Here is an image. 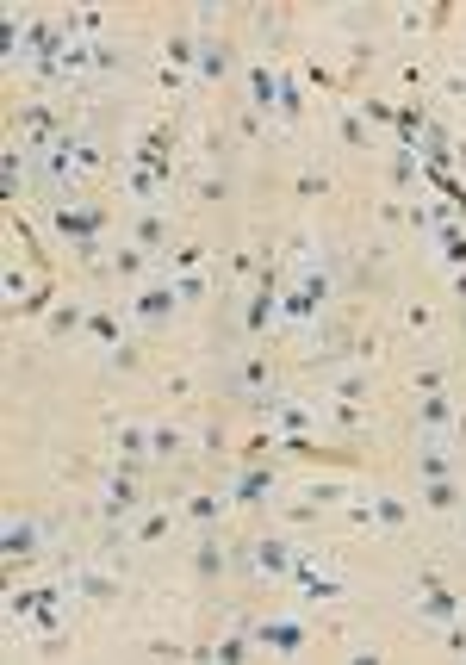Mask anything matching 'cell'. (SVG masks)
<instances>
[{
    "label": "cell",
    "instance_id": "1",
    "mask_svg": "<svg viewBox=\"0 0 466 665\" xmlns=\"http://www.w3.org/2000/svg\"><path fill=\"white\" fill-rule=\"evenodd\" d=\"M224 398H249V404H261V398H274L268 386H274V361L268 355H243V361H230L224 367Z\"/></svg>",
    "mask_w": 466,
    "mask_h": 665
},
{
    "label": "cell",
    "instance_id": "2",
    "mask_svg": "<svg viewBox=\"0 0 466 665\" xmlns=\"http://www.w3.org/2000/svg\"><path fill=\"white\" fill-rule=\"evenodd\" d=\"M293 591H299V603H336L348 585H342V572H336L330 560L299 554V560H293Z\"/></svg>",
    "mask_w": 466,
    "mask_h": 665
},
{
    "label": "cell",
    "instance_id": "3",
    "mask_svg": "<svg viewBox=\"0 0 466 665\" xmlns=\"http://www.w3.org/2000/svg\"><path fill=\"white\" fill-rule=\"evenodd\" d=\"M293 541L286 535H255V547H249V566H255V578H268V585H280V578H293Z\"/></svg>",
    "mask_w": 466,
    "mask_h": 665
},
{
    "label": "cell",
    "instance_id": "4",
    "mask_svg": "<svg viewBox=\"0 0 466 665\" xmlns=\"http://www.w3.org/2000/svg\"><path fill=\"white\" fill-rule=\"evenodd\" d=\"M131 311H137V324H143V330H162L168 317L181 311V293H174V280H150V286H137Z\"/></svg>",
    "mask_w": 466,
    "mask_h": 665
},
{
    "label": "cell",
    "instance_id": "5",
    "mask_svg": "<svg viewBox=\"0 0 466 665\" xmlns=\"http://www.w3.org/2000/svg\"><path fill=\"white\" fill-rule=\"evenodd\" d=\"M417 610H423L429 622H442V628H454V622H460V603H454V591H448L435 572H423V578H417Z\"/></svg>",
    "mask_w": 466,
    "mask_h": 665
},
{
    "label": "cell",
    "instance_id": "6",
    "mask_svg": "<svg viewBox=\"0 0 466 665\" xmlns=\"http://www.w3.org/2000/svg\"><path fill=\"white\" fill-rule=\"evenodd\" d=\"M255 647H261V653H286V659H293V653H305V628H299L293 616L261 622V628H255Z\"/></svg>",
    "mask_w": 466,
    "mask_h": 665
},
{
    "label": "cell",
    "instance_id": "7",
    "mask_svg": "<svg viewBox=\"0 0 466 665\" xmlns=\"http://www.w3.org/2000/svg\"><path fill=\"white\" fill-rule=\"evenodd\" d=\"M143 504V491H137V479L131 473H119V479H106V491H100V516L106 523H125V516Z\"/></svg>",
    "mask_w": 466,
    "mask_h": 665
},
{
    "label": "cell",
    "instance_id": "8",
    "mask_svg": "<svg viewBox=\"0 0 466 665\" xmlns=\"http://www.w3.org/2000/svg\"><path fill=\"white\" fill-rule=\"evenodd\" d=\"M367 491H373V535H404L411 504H404L398 491H380V485H367Z\"/></svg>",
    "mask_w": 466,
    "mask_h": 665
},
{
    "label": "cell",
    "instance_id": "9",
    "mask_svg": "<svg viewBox=\"0 0 466 665\" xmlns=\"http://www.w3.org/2000/svg\"><path fill=\"white\" fill-rule=\"evenodd\" d=\"M417 498H423V510H435V516H460V504H466V485L448 473V479H423L417 485Z\"/></svg>",
    "mask_w": 466,
    "mask_h": 665
},
{
    "label": "cell",
    "instance_id": "10",
    "mask_svg": "<svg viewBox=\"0 0 466 665\" xmlns=\"http://www.w3.org/2000/svg\"><path fill=\"white\" fill-rule=\"evenodd\" d=\"M280 317V286H268V280H255V293H249V311H243V330L249 336H261Z\"/></svg>",
    "mask_w": 466,
    "mask_h": 665
},
{
    "label": "cell",
    "instance_id": "11",
    "mask_svg": "<svg viewBox=\"0 0 466 665\" xmlns=\"http://www.w3.org/2000/svg\"><path fill=\"white\" fill-rule=\"evenodd\" d=\"M274 498H280V473L274 467L268 473L255 467V473H243L237 485H230V504H274Z\"/></svg>",
    "mask_w": 466,
    "mask_h": 665
},
{
    "label": "cell",
    "instance_id": "12",
    "mask_svg": "<svg viewBox=\"0 0 466 665\" xmlns=\"http://www.w3.org/2000/svg\"><path fill=\"white\" fill-rule=\"evenodd\" d=\"M224 510H230V491H193V498H187V523L193 529H218Z\"/></svg>",
    "mask_w": 466,
    "mask_h": 665
},
{
    "label": "cell",
    "instance_id": "13",
    "mask_svg": "<svg viewBox=\"0 0 466 665\" xmlns=\"http://www.w3.org/2000/svg\"><path fill=\"white\" fill-rule=\"evenodd\" d=\"M280 88H286V75L249 69V106H255V112H280Z\"/></svg>",
    "mask_w": 466,
    "mask_h": 665
},
{
    "label": "cell",
    "instance_id": "14",
    "mask_svg": "<svg viewBox=\"0 0 466 665\" xmlns=\"http://www.w3.org/2000/svg\"><path fill=\"white\" fill-rule=\"evenodd\" d=\"M131 243H137L143 255L168 249V218H162V212H137V218H131Z\"/></svg>",
    "mask_w": 466,
    "mask_h": 665
},
{
    "label": "cell",
    "instance_id": "15",
    "mask_svg": "<svg viewBox=\"0 0 466 665\" xmlns=\"http://www.w3.org/2000/svg\"><path fill=\"white\" fill-rule=\"evenodd\" d=\"M324 386H330V392H336L342 404H361L373 380H367V367H336V373H330V380H324Z\"/></svg>",
    "mask_w": 466,
    "mask_h": 665
},
{
    "label": "cell",
    "instance_id": "16",
    "mask_svg": "<svg viewBox=\"0 0 466 665\" xmlns=\"http://www.w3.org/2000/svg\"><path fill=\"white\" fill-rule=\"evenodd\" d=\"M0 547H7V560H25L38 547V523H32V516H7V541H0Z\"/></svg>",
    "mask_w": 466,
    "mask_h": 665
},
{
    "label": "cell",
    "instance_id": "17",
    "mask_svg": "<svg viewBox=\"0 0 466 665\" xmlns=\"http://www.w3.org/2000/svg\"><path fill=\"white\" fill-rule=\"evenodd\" d=\"M199 535V547H193V566H199V578H218L224 572V547H218V529H193Z\"/></svg>",
    "mask_w": 466,
    "mask_h": 665
},
{
    "label": "cell",
    "instance_id": "18",
    "mask_svg": "<svg viewBox=\"0 0 466 665\" xmlns=\"http://www.w3.org/2000/svg\"><path fill=\"white\" fill-rule=\"evenodd\" d=\"M417 473H423V479H448V473H454L448 442H417Z\"/></svg>",
    "mask_w": 466,
    "mask_h": 665
},
{
    "label": "cell",
    "instance_id": "19",
    "mask_svg": "<svg viewBox=\"0 0 466 665\" xmlns=\"http://www.w3.org/2000/svg\"><path fill=\"white\" fill-rule=\"evenodd\" d=\"M187 448V429L181 423H150V460H174Z\"/></svg>",
    "mask_w": 466,
    "mask_h": 665
},
{
    "label": "cell",
    "instance_id": "20",
    "mask_svg": "<svg viewBox=\"0 0 466 665\" xmlns=\"http://www.w3.org/2000/svg\"><path fill=\"white\" fill-rule=\"evenodd\" d=\"M324 423H330V429H348V436H361V429L373 436V417L361 411V404H330V411H324Z\"/></svg>",
    "mask_w": 466,
    "mask_h": 665
},
{
    "label": "cell",
    "instance_id": "21",
    "mask_svg": "<svg viewBox=\"0 0 466 665\" xmlns=\"http://www.w3.org/2000/svg\"><path fill=\"white\" fill-rule=\"evenodd\" d=\"M143 268H150V255H143L137 243H119V249H112V274H119V280H143Z\"/></svg>",
    "mask_w": 466,
    "mask_h": 665
},
{
    "label": "cell",
    "instance_id": "22",
    "mask_svg": "<svg viewBox=\"0 0 466 665\" xmlns=\"http://www.w3.org/2000/svg\"><path fill=\"white\" fill-rule=\"evenodd\" d=\"M435 249H442L454 268H466V230H460L454 218H448V224H435Z\"/></svg>",
    "mask_w": 466,
    "mask_h": 665
},
{
    "label": "cell",
    "instance_id": "23",
    "mask_svg": "<svg viewBox=\"0 0 466 665\" xmlns=\"http://www.w3.org/2000/svg\"><path fill=\"white\" fill-rule=\"evenodd\" d=\"M435 392H448V367L442 361H429L411 373V398H435Z\"/></svg>",
    "mask_w": 466,
    "mask_h": 665
},
{
    "label": "cell",
    "instance_id": "24",
    "mask_svg": "<svg viewBox=\"0 0 466 665\" xmlns=\"http://www.w3.org/2000/svg\"><path fill=\"white\" fill-rule=\"evenodd\" d=\"M112 442H119L125 460H143V454H150V429H143V423H119V436H112Z\"/></svg>",
    "mask_w": 466,
    "mask_h": 665
},
{
    "label": "cell",
    "instance_id": "25",
    "mask_svg": "<svg viewBox=\"0 0 466 665\" xmlns=\"http://www.w3.org/2000/svg\"><path fill=\"white\" fill-rule=\"evenodd\" d=\"M218 75H224V44L218 38H199V88L218 81Z\"/></svg>",
    "mask_w": 466,
    "mask_h": 665
},
{
    "label": "cell",
    "instance_id": "26",
    "mask_svg": "<svg viewBox=\"0 0 466 665\" xmlns=\"http://www.w3.org/2000/svg\"><path fill=\"white\" fill-rule=\"evenodd\" d=\"M168 280H174V293H181V305H199V299L212 293V280H206V274H168Z\"/></svg>",
    "mask_w": 466,
    "mask_h": 665
},
{
    "label": "cell",
    "instance_id": "27",
    "mask_svg": "<svg viewBox=\"0 0 466 665\" xmlns=\"http://www.w3.org/2000/svg\"><path fill=\"white\" fill-rule=\"evenodd\" d=\"M336 131H342V143H355V150L367 143V119H361L355 106H342V112H336Z\"/></svg>",
    "mask_w": 466,
    "mask_h": 665
},
{
    "label": "cell",
    "instance_id": "28",
    "mask_svg": "<svg viewBox=\"0 0 466 665\" xmlns=\"http://www.w3.org/2000/svg\"><path fill=\"white\" fill-rule=\"evenodd\" d=\"M162 535H168V510H150L137 523V541H162Z\"/></svg>",
    "mask_w": 466,
    "mask_h": 665
},
{
    "label": "cell",
    "instance_id": "29",
    "mask_svg": "<svg viewBox=\"0 0 466 665\" xmlns=\"http://www.w3.org/2000/svg\"><path fill=\"white\" fill-rule=\"evenodd\" d=\"M404 324H411V330H435V311H429V305H411V311H404Z\"/></svg>",
    "mask_w": 466,
    "mask_h": 665
},
{
    "label": "cell",
    "instance_id": "30",
    "mask_svg": "<svg viewBox=\"0 0 466 665\" xmlns=\"http://www.w3.org/2000/svg\"><path fill=\"white\" fill-rule=\"evenodd\" d=\"M299 193L311 199V193H330V175H324V168H317V175H299Z\"/></svg>",
    "mask_w": 466,
    "mask_h": 665
},
{
    "label": "cell",
    "instance_id": "31",
    "mask_svg": "<svg viewBox=\"0 0 466 665\" xmlns=\"http://www.w3.org/2000/svg\"><path fill=\"white\" fill-rule=\"evenodd\" d=\"M442 94H448V100H466V69H454V75L442 81Z\"/></svg>",
    "mask_w": 466,
    "mask_h": 665
},
{
    "label": "cell",
    "instance_id": "32",
    "mask_svg": "<svg viewBox=\"0 0 466 665\" xmlns=\"http://www.w3.org/2000/svg\"><path fill=\"white\" fill-rule=\"evenodd\" d=\"M454 448H466V411H454Z\"/></svg>",
    "mask_w": 466,
    "mask_h": 665
},
{
    "label": "cell",
    "instance_id": "33",
    "mask_svg": "<svg viewBox=\"0 0 466 665\" xmlns=\"http://www.w3.org/2000/svg\"><path fill=\"white\" fill-rule=\"evenodd\" d=\"M460 547H466V504H460Z\"/></svg>",
    "mask_w": 466,
    "mask_h": 665
},
{
    "label": "cell",
    "instance_id": "34",
    "mask_svg": "<svg viewBox=\"0 0 466 665\" xmlns=\"http://www.w3.org/2000/svg\"><path fill=\"white\" fill-rule=\"evenodd\" d=\"M460 317H466V299H460Z\"/></svg>",
    "mask_w": 466,
    "mask_h": 665
}]
</instances>
